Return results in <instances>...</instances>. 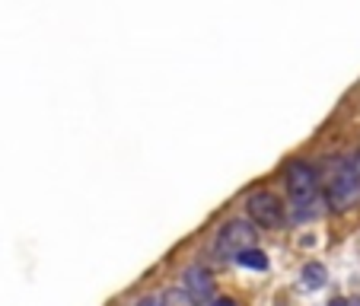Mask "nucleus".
<instances>
[{
  "instance_id": "nucleus-1",
  "label": "nucleus",
  "mask_w": 360,
  "mask_h": 306,
  "mask_svg": "<svg viewBox=\"0 0 360 306\" xmlns=\"http://www.w3.org/2000/svg\"><path fill=\"white\" fill-rule=\"evenodd\" d=\"M287 195L293 201V217L309 220L316 217V204H319V176L309 163L293 160L287 166Z\"/></svg>"
},
{
  "instance_id": "nucleus-2",
  "label": "nucleus",
  "mask_w": 360,
  "mask_h": 306,
  "mask_svg": "<svg viewBox=\"0 0 360 306\" xmlns=\"http://www.w3.org/2000/svg\"><path fill=\"white\" fill-rule=\"evenodd\" d=\"M357 198H360L357 166L345 157L332 160V179H328V201H332V208H338V211L341 208H351Z\"/></svg>"
},
{
  "instance_id": "nucleus-3",
  "label": "nucleus",
  "mask_w": 360,
  "mask_h": 306,
  "mask_svg": "<svg viewBox=\"0 0 360 306\" xmlns=\"http://www.w3.org/2000/svg\"><path fill=\"white\" fill-rule=\"evenodd\" d=\"M255 239H259V230L252 224H245V220H230V224L220 227L214 249H217V255H224V259H236L243 249H255Z\"/></svg>"
},
{
  "instance_id": "nucleus-4",
  "label": "nucleus",
  "mask_w": 360,
  "mask_h": 306,
  "mask_svg": "<svg viewBox=\"0 0 360 306\" xmlns=\"http://www.w3.org/2000/svg\"><path fill=\"white\" fill-rule=\"evenodd\" d=\"M245 211H249L252 224H255V227H265V230H274V227L281 224V217H284L281 198L271 195V191H255V195H249V201H245Z\"/></svg>"
},
{
  "instance_id": "nucleus-5",
  "label": "nucleus",
  "mask_w": 360,
  "mask_h": 306,
  "mask_svg": "<svg viewBox=\"0 0 360 306\" xmlns=\"http://www.w3.org/2000/svg\"><path fill=\"white\" fill-rule=\"evenodd\" d=\"M182 287H185V293H188V300L195 306H204L207 300H211V293H214L211 274H207V268H201V265L185 268L182 272Z\"/></svg>"
},
{
  "instance_id": "nucleus-6",
  "label": "nucleus",
  "mask_w": 360,
  "mask_h": 306,
  "mask_svg": "<svg viewBox=\"0 0 360 306\" xmlns=\"http://www.w3.org/2000/svg\"><path fill=\"white\" fill-rule=\"evenodd\" d=\"M303 287L306 291H319V287H326V281H328V272H326V265H319V262H309V265L303 268Z\"/></svg>"
},
{
  "instance_id": "nucleus-7",
  "label": "nucleus",
  "mask_w": 360,
  "mask_h": 306,
  "mask_svg": "<svg viewBox=\"0 0 360 306\" xmlns=\"http://www.w3.org/2000/svg\"><path fill=\"white\" fill-rule=\"evenodd\" d=\"M236 262L243 268H255V272H268V255L262 249H243L236 255Z\"/></svg>"
},
{
  "instance_id": "nucleus-8",
  "label": "nucleus",
  "mask_w": 360,
  "mask_h": 306,
  "mask_svg": "<svg viewBox=\"0 0 360 306\" xmlns=\"http://www.w3.org/2000/svg\"><path fill=\"white\" fill-rule=\"evenodd\" d=\"M137 306H163V300H160V297H143Z\"/></svg>"
},
{
  "instance_id": "nucleus-9",
  "label": "nucleus",
  "mask_w": 360,
  "mask_h": 306,
  "mask_svg": "<svg viewBox=\"0 0 360 306\" xmlns=\"http://www.w3.org/2000/svg\"><path fill=\"white\" fill-rule=\"evenodd\" d=\"M211 306H236V303H233V300H226V297H220V300H214Z\"/></svg>"
},
{
  "instance_id": "nucleus-10",
  "label": "nucleus",
  "mask_w": 360,
  "mask_h": 306,
  "mask_svg": "<svg viewBox=\"0 0 360 306\" xmlns=\"http://www.w3.org/2000/svg\"><path fill=\"white\" fill-rule=\"evenodd\" d=\"M328 306H347V303H345V300L338 297V300H332V303H328Z\"/></svg>"
},
{
  "instance_id": "nucleus-11",
  "label": "nucleus",
  "mask_w": 360,
  "mask_h": 306,
  "mask_svg": "<svg viewBox=\"0 0 360 306\" xmlns=\"http://www.w3.org/2000/svg\"><path fill=\"white\" fill-rule=\"evenodd\" d=\"M354 166H357V176H360V153H357V163H354Z\"/></svg>"
}]
</instances>
